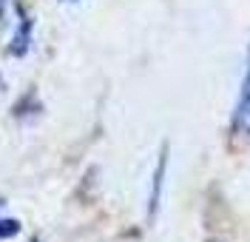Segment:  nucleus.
<instances>
[{"mask_svg":"<svg viewBox=\"0 0 250 242\" xmlns=\"http://www.w3.org/2000/svg\"><path fill=\"white\" fill-rule=\"evenodd\" d=\"M6 6H9V0H0V20L6 17Z\"/></svg>","mask_w":250,"mask_h":242,"instance_id":"obj_5","label":"nucleus"},{"mask_svg":"<svg viewBox=\"0 0 250 242\" xmlns=\"http://www.w3.org/2000/svg\"><path fill=\"white\" fill-rule=\"evenodd\" d=\"M165 171H168V145H162L159 160H156L154 177H151V197H148V220L154 222L156 211H159V199H162V185H165Z\"/></svg>","mask_w":250,"mask_h":242,"instance_id":"obj_2","label":"nucleus"},{"mask_svg":"<svg viewBox=\"0 0 250 242\" xmlns=\"http://www.w3.org/2000/svg\"><path fill=\"white\" fill-rule=\"evenodd\" d=\"M0 208H3V202H0ZM17 231H20V222H15V220H3V217H0V240L15 237Z\"/></svg>","mask_w":250,"mask_h":242,"instance_id":"obj_4","label":"nucleus"},{"mask_svg":"<svg viewBox=\"0 0 250 242\" xmlns=\"http://www.w3.org/2000/svg\"><path fill=\"white\" fill-rule=\"evenodd\" d=\"M0 88H3V77H0Z\"/></svg>","mask_w":250,"mask_h":242,"instance_id":"obj_6","label":"nucleus"},{"mask_svg":"<svg viewBox=\"0 0 250 242\" xmlns=\"http://www.w3.org/2000/svg\"><path fill=\"white\" fill-rule=\"evenodd\" d=\"M31 32H34V17L20 9V23H17L15 40H12V46H9V54H12V57H23L31 48Z\"/></svg>","mask_w":250,"mask_h":242,"instance_id":"obj_3","label":"nucleus"},{"mask_svg":"<svg viewBox=\"0 0 250 242\" xmlns=\"http://www.w3.org/2000/svg\"><path fill=\"white\" fill-rule=\"evenodd\" d=\"M230 129H233L236 137H242V140H250V46H248V60H245L242 88H239V100H236Z\"/></svg>","mask_w":250,"mask_h":242,"instance_id":"obj_1","label":"nucleus"}]
</instances>
